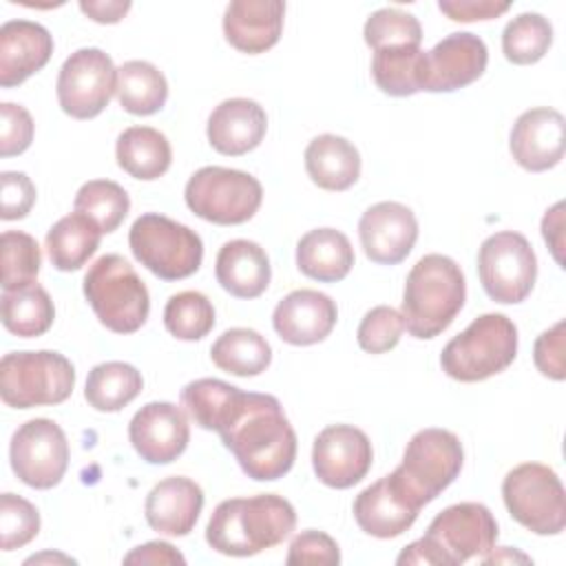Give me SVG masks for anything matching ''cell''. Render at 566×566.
Returning a JSON list of instances; mask_svg holds the SVG:
<instances>
[{
  "instance_id": "cell-1",
  "label": "cell",
  "mask_w": 566,
  "mask_h": 566,
  "mask_svg": "<svg viewBox=\"0 0 566 566\" xmlns=\"http://www.w3.org/2000/svg\"><path fill=\"white\" fill-rule=\"evenodd\" d=\"M212 431L221 436L241 471L256 482H274L294 467L296 433L281 402L270 394L241 391L232 385L212 420Z\"/></svg>"
},
{
  "instance_id": "cell-2",
  "label": "cell",
  "mask_w": 566,
  "mask_h": 566,
  "mask_svg": "<svg viewBox=\"0 0 566 566\" xmlns=\"http://www.w3.org/2000/svg\"><path fill=\"white\" fill-rule=\"evenodd\" d=\"M294 526V506L276 493L232 497L219 502L212 511L206 542L221 555L250 557L281 544Z\"/></svg>"
},
{
  "instance_id": "cell-3",
  "label": "cell",
  "mask_w": 566,
  "mask_h": 566,
  "mask_svg": "<svg viewBox=\"0 0 566 566\" xmlns=\"http://www.w3.org/2000/svg\"><path fill=\"white\" fill-rule=\"evenodd\" d=\"M467 283L460 265L444 254H424L405 281L400 316L405 329L420 340L442 334L460 314Z\"/></svg>"
},
{
  "instance_id": "cell-4",
  "label": "cell",
  "mask_w": 566,
  "mask_h": 566,
  "mask_svg": "<svg viewBox=\"0 0 566 566\" xmlns=\"http://www.w3.org/2000/svg\"><path fill=\"white\" fill-rule=\"evenodd\" d=\"M497 522L480 502H460L440 511L424 537L402 548L396 564H449L458 566L484 557L495 548Z\"/></svg>"
},
{
  "instance_id": "cell-5",
  "label": "cell",
  "mask_w": 566,
  "mask_h": 566,
  "mask_svg": "<svg viewBox=\"0 0 566 566\" xmlns=\"http://www.w3.org/2000/svg\"><path fill=\"white\" fill-rule=\"evenodd\" d=\"M517 354V327L497 312L482 314L453 336L442 354V371L460 382H480L504 371Z\"/></svg>"
},
{
  "instance_id": "cell-6",
  "label": "cell",
  "mask_w": 566,
  "mask_h": 566,
  "mask_svg": "<svg viewBox=\"0 0 566 566\" xmlns=\"http://www.w3.org/2000/svg\"><path fill=\"white\" fill-rule=\"evenodd\" d=\"M84 296L99 323L115 334L137 332L150 312L146 283L119 254H104L88 265Z\"/></svg>"
},
{
  "instance_id": "cell-7",
  "label": "cell",
  "mask_w": 566,
  "mask_h": 566,
  "mask_svg": "<svg viewBox=\"0 0 566 566\" xmlns=\"http://www.w3.org/2000/svg\"><path fill=\"white\" fill-rule=\"evenodd\" d=\"M73 387L75 367L60 352H11L0 360V396L7 407L60 405L73 394Z\"/></svg>"
},
{
  "instance_id": "cell-8",
  "label": "cell",
  "mask_w": 566,
  "mask_h": 566,
  "mask_svg": "<svg viewBox=\"0 0 566 566\" xmlns=\"http://www.w3.org/2000/svg\"><path fill=\"white\" fill-rule=\"evenodd\" d=\"M462 460L460 438L453 431L429 427L411 436L391 475L418 506H424L460 475Z\"/></svg>"
},
{
  "instance_id": "cell-9",
  "label": "cell",
  "mask_w": 566,
  "mask_h": 566,
  "mask_svg": "<svg viewBox=\"0 0 566 566\" xmlns=\"http://www.w3.org/2000/svg\"><path fill=\"white\" fill-rule=\"evenodd\" d=\"M133 256L164 281H179L195 274L203 261L201 237L170 217L146 212L128 232Z\"/></svg>"
},
{
  "instance_id": "cell-10",
  "label": "cell",
  "mask_w": 566,
  "mask_h": 566,
  "mask_svg": "<svg viewBox=\"0 0 566 566\" xmlns=\"http://www.w3.org/2000/svg\"><path fill=\"white\" fill-rule=\"evenodd\" d=\"M186 206L203 221L239 226L250 221L263 201L256 177L223 166H203L186 184Z\"/></svg>"
},
{
  "instance_id": "cell-11",
  "label": "cell",
  "mask_w": 566,
  "mask_h": 566,
  "mask_svg": "<svg viewBox=\"0 0 566 566\" xmlns=\"http://www.w3.org/2000/svg\"><path fill=\"white\" fill-rule=\"evenodd\" d=\"M509 515L535 535H557L566 526V497L557 473L539 462H524L502 480Z\"/></svg>"
},
{
  "instance_id": "cell-12",
  "label": "cell",
  "mask_w": 566,
  "mask_h": 566,
  "mask_svg": "<svg viewBox=\"0 0 566 566\" xmlns=\"http://www.w3.org/2000/svg\"><path fill=\"white\" fill-rule=\"evenodd\" d=\"M478 274L491 301L522 303L537 279V259L528 239L515 230L486 237L478 250Z\"/></svg>"
},
{
  "instance_id": "cell-13",
  "label": "cell",
  "mask_w": 566,
  "mask_h": 566,
  "mask_svg": "<svg viewBox=\"0 0 566 566\" xmlns=\"http://www.w3.org/2000/svg\"><path fill=\"white\" fill-rule=\"evenodd\" d=\"M117 84L113 60L95 46L71 53L57 73L60 108L73 119H93L111 102Z\"/></svg>"
},
{
  "instance_id": "cell-14",
  "label": "cell",
  "mask_w": 566,
  "mask_h": 566,
  "mask_svg": "<svg viewBox=\"0 0 566 566\" xmlns=\"http://www.w3.org/2000/svg\"><path fill=\"white\" fill-rule=\"evenodd\" d=\"M9 460L27 486L53 489L69 467V442L62 427L49 418L27 420L11 438Z\"/></svg>"
},
{
  "instance_id": "cell-15",
  "label": "cell",
  "mask_w": 566,
  "mask_h": 566,
  "mask_svg": "<svg viewBox=\"0 0 566 566\" xmlns=\"http://www.w3.org/2000/svg\"><path fill=\"white\" fill-rule=\"evenodd\" d=\"M374 460L367 433L354 424H329L312 447V467L316 478L332 489H349L358 484Z\"/></svg>"
},
{
  "instance_id": "cell-16",
  "label": "cell",
  "mask_w": 566,
  "mask_h": 566,
  "mask_svg": "<svg viewBox=\"0 0 566 566\" xmlns=\"http://www.w3.org/2000/svg\"><path fill=\"white\" fill-rule=\"evenodd\" d=\"M489 62V49L482 38L469 31L442 38L431 51H424L422 91L451 93L482 77Z\"/></svg>"
},
{
  "instance_id": "cell-17",
  "label": "cell",
  "mask_w": 566,
  "mask_h": 566,
  "mask_svg": "<svg viewBox=\"0 0 566 566\" xmlns=\"http://www.w3.org/2000/svg\"><path fill=\"white\" fill-rule=\"evenodd\" d=\"M358 237L369 261L378 265H398L416 245L418 221L405 203L380 201L363 212Z\"/></svg>"
},
{
  "instance_id": "cell-18",
  "label": "cell",
  "mask_w": 566,
  "mask_h": 566,
  "mask_svg": "<svg viewBox=\"0 0 566 566\" xmlns=\"http://www.w3.org/2000/svg\"><path fill=\"white\" fill-rule=\"evenodd\" d=\"M133 449L148 464H168L177 460L190 440V424L181 407L172 402H148L128 424Z\"/></svg>"
},
{
  "instance_id": "cell-19",
  "label": "cell",
  "mask_w": 566,
  "mask_h": 566,
  "mask_svg": "<svg viewBox=\"0 0 566 566\" xmlns=\"http://www.w3.org/2000/svg\"><path fill=\"white\" fill-rule=\"evenodd\" d=\"M509 148L513 159L528 172L555 168L566 148L564 115L548 106L524 111L511 128Z\"/></svg>"
},
{
  "instance_id": "cell-20",
  "label": "cell",
  "mask_w": 566,
  "mask_h": 566,
  "mask_svg": "<svg viewBox=\"0 0 566 566\" xmlns=\"http://www.w3.org/2000/svg\"><path fill=\"white\" fill-rule=\"evenodd\" d=\"M338 318L336 303L318 290H294L283 296L272 314L279 338L287 345L305 347L325 340Z\"/></svg>"
},
{
  "instance_id": "cell-21",
  "label": "cell",
  "mask_w": 566,
  "mask_h": 566,
  "mask_svg": "<svg viewBox=\"0 0 566 566\" xmlns=\"http://www.w3.org/2000/svg\"><path fill=\"white\" fill-rule=\"evenodd\" d=\"M420 509L391 473L363 489L352 506L356 524L378 539L402 535L411 528Z\"/></svg>"
},
{
  "instance_id": "cell-22",
  "label": "cell",
  "mask_w": 566,
  "mask_h": 566,
  "mask_svg": "<svg viewBox=\"0 0 566 566\" xmlns=\"http://www.w3.org/2000/svg\"><path fill=\"white\" fill-rule=\"evenodd\" d=\"M203 509L201 486L184 475L159 480L146 495L144 513L153 531L170 537L188 535Z\"/></svg>"
},
{
  "instance_id": "cell-23",
  "label": "cell",
  "mask_w": 566,
  "mask_h": 566,
  "mask_svg": "<svg viewBox=\"0 0 566 566\" xmlns=\"http://www.w3.org/2000/svg\"><path fill=\"white\" fill-rule=\"evenodd\" d=\"M283 15L281 0H232L223 13V35L241 53H265L281 38Z\"/></svg>"
},
{
  "instance_id": "cell-24",
  "label": "cell",
  "mask_w": 566,
  "mask_h": 566,
  "mask_svg": "<svg viewBox=\"0 0 566 566\" xmlns=\"http://www.w3.org/2000/svg\"><path fill=\"white\" fill-rule=\"evenodd\" d=\"M53 53L49 29L31 20H9L0 27V86L11 88L38 73Z\"/></svg>"
},
{
  "instance_id": "cell-25",
  "label": "cell",
  "mask_w": 566,
  "mask_h": 566,
  "mask_svg": "<svg viewBox=\"0 0 566 566\" xmlns=\"http://www.w3.org/2000/svg\"><path fill=\"white\" fill-rule=\"evenodd\" d=\"M268 130V117L259 102L248 97L223 99L208 117L206 135L210 146L230 157L254 150Z\"/></svg>"
},
{
  "instance_id": "cell-26",
  "label": "cell",
  "mask_w": 566,
  "mask_h": 566,
  "mask_svg": "<svg viewBox=\"0 0 566 566\" xmlns=\"http://www.w3.org/2000/svg\"><path fill=\"white\" fill-rule=\"evenodd\" d=\"M217 283L237 298L261 296L272 276L265 250L248 239H232L221 245L214 261Z\"/></svg>"
},
{
  "instance_id": "cell-27",
  "label": "cell",
  "mask_w": 566,
  "mask_h": 566,
  "mask_svg": "<svg viewBox=\"0 0 566 566\" xmlns=\"http://www.w3.org/2000/svg\"><path fill=\"white\" fill-rule=\"evenodd\" d=\"M305 170L318 188L343 192L360 177L358 148L340 135H318L305 148Z\"/></svg>"
},
{
  "instance_id": "cell-28",
  "label": "cell",
  "mask_w": 566,
  "mask_h": 566,
  "mask_svg": "<svg viewBox=\"0 0 566 566\" xmlns=\"http://www.w3.org/2000/svg\"><path fill=\"white\" fill-rule=\"evenodd\" d=\"M296 268L321 283L343 281L354 268V248L336 228H316L296 243Z\"/></svg>"
},
{
  "instance_id": "cell-29",
  "label": "cell",
  "mask_w": 566,
  "mask_h": 566,
  "mask_svg": "<svg viewBox=\"0 0 566 566\" xmlns=\"http://www.w3.org/2000/svg\"><path fill=\"white\" fill-rule=\"evenodd\" d=\"M115 157L124 172L135 179H159L172 161L170 142L164 133L150 126H130L119 133L115 144Z\"/></svg>"
},
{
  "instance_id": "cell-30",
  "label": "cell",
  "mask_w": 566,
  "mask_h": 566,
  "mask_svg": "<svg viewBox=\"0 0 566 566\" xmlns=\"http://www.w3.org/2000/svg\"><path fill=\"white\" fill-rule=\"evenodd\" d=\"M99 226L82 212L57 219L46 232V252L60 272L80 270L99 248Z\"/></svg>"
},
{
  "instance_id": "cell-31",
  "label": "cell",
  "mask_w": 566,
  "mask_h": 566,
  "mask_svg": "<svg viewBox=\"0 0 566 566\" xmlns=\"http://www.w3.org/2000/svg\"><path fill=\"white\" fill-rule=\"evenodd\" d=\"M2 325L18 338H38L46 334L55 318L49 292L38 283H27L2 292Z\"/></svg>"
},
{
  "instance_id": "cell-32",
  "label": "cell",
  "mask_w": 566,
  "mask_h": 566,
  "mask_svg": "<svg viewBox=\"0 0 566 566\" xmlns=\"http://www.w3.org/2000/svg\"><path fill=\"white\" fill-rule=\"evenodd\" d=\"M115 95L119 106L130 115H153L168 99L164 73L146 60H128L117 69Z\"/></svg>"
},
{
  "instance_id": "cell-33",
  "label": "cell",
  "mask_w": 566,
  "mask_h": 566,
  "mask_svg": "<svg viewBox=\"0 0 566 566\" xmlns=\"http://www.w3.org/2000/svg\"><path fill=\"white\" fill-rule=\"evenodd\" d=\"M210 358L226 374L259 376L272 363V347L256 329L232 327L212 343Z\"/></svg>"
},
{
  "instance_id": "cell-34",
  "label": "cell",
  "mask_w": 566,
  "mask_h": 566,
  "mask_svg": "<svg viewBox=\"0 0 566 566\" xmlns=\"http://www.w3.org/2000/svg\"><path fill=\"white\" fill-rule=\"evenodd\" d=\"M144 387L142 374L122 360L99 363L88 371L84 398L95 411L113 413L133 402Z\"/></svg>"
},
{
  "instance_id": "cell-35",
  "label": "cell",
  "mask_w": 566,
  "mask_h": 566,
  "mask_svg": "<svg viewBox=\"0 0 566 566\" xmlns=\"http://www.w3.org/2000/svg\"><path fill=\"white\" fill-rule=\"evenodd\" d=\"M424 51L420 46H398L374 51L371 77L376 86L394 97H407L422 91Z\"/></svg>"
},
{
  "instance_id": "cell-36",
  "label": "cell",
  "mask_w": 566,
  "mask_h": 566,
  "mask_svg": "<svg viewBox=\"0 0 566 566\" xmlns=\"http://www.w3.org/2000/svg\"><path fill=\"white\" fill-rule=\"evenodd\" d=\"M553 44V27L542 13H520L502 31V53L509 62L526 66L539 62Z\"/></svg>"
},
{
  "instance_id": "cell-37",
  "label": "cell",
  "mask_w": 566,
  "mask_h": 566,
  "mask_svg": "<svg viewBox=\"0 0 566 566\" xmlns=\"http://www.w3.org/2000/svg\"><path fill=\"white\" fill-rule=\"evenodd\" d=\"M73 208L75 212L93 219L99 226L102 234H108L115 232L126 219L130 210V199L117 181L91 179L77 190Z\"/></svg>"
},
{
  "instance_id": "cell-38",
  "label": "cell",
  "mask_w": 566,
  "mask_h": 566,
  "mask_svg": "<svg viewBox=\"0 0 566 566\" xmlns=\"http://www.w3.org/2000/svg\"><path fill=\"white\" fill-rule=\"evenodd\" d=\"M164 325L179 340H199L214 327V307L197 290L177 292L164 307Z\"/></svg>"
},
{
  "instance_id": "cell-39",
  "label": "cell",
  "mask_w": 566,
  "mask_h": 566,
  "mask_svg": "<svg viewBox=\"0 0 566 566\" xmlns=\"http://www.w3.org/2000/svg\"><path fill=\"white\" fill-rule=\"evenodd\" d=\"M363 35L371 51L420 46L422 27L413 13H407L396 7H385L367 18Z\"/></svg>"
},
{
  "instance_id": "cell-40",
  "label": "cell",
  "mask_w": 566,
  "mask_h": 566,
  "mask_svg": "<svg viewBox=\"0 0 566 566\" xmlns=\"http://www.w3.org/2000/svg\"><path fill=\"white\" fill-rule=\"evenodd\" d=\"M42 265L38 241L20 230L2 232V290L33 283Z\"/></svg>"
},
{
  "instance_id": "cell-41",
  "label": "cell",
  "mask_w": 566,
  "mask_h": 566,
  "mask_svg": "<svg viewBox=\"0 0 566 566\" xmlns=\"http://www.w3.org/2000/svg\"><path fill=\"white\" fill-rule=\"evenodd\" d=\"M40 531V513L38 509L15 495L2 493L0 495V548L13 551L29 544Z\"/></svg>"
},
{
  "instance_id": "cell-42",
  "label": "cell",
  "mask_w": 566,
  "mask_h": 566,
  "mask_svg": "<svg viewBox=\"0 0 566 566\" xmlns=\"http://www.w3.org/2000/svg\"><path fill=\"white\" fill-rule=\"evenodd\" d=\"M402 332L405 323L400 312L389 305H376L363 316L356 332V340L363 352L385 354L398 345Z\"/></svg>"
},
{
  "instance_id": "cell-43",
  "label": "cell",
  "mask_w": 566,
  "mask_h": 566,
  "mask_svg": "<svg viewBox=\"0 0 566 566\" xmlns=\"http://www.w3.org/2000/svg\"><path fill=\"white\" fill-rule=\"evenodd\" d=\"M33 142V119L29 111L13 102L0 104V155L13 157L24 153Z\"/></svg>"
},
{
  "instance_id": "cell-44",
  "label": "cell",
  "mask_w": 566,
  "mask_h": 566,
  "mask_svg": "<svg viewBox=\"0 0 566 566\" xmlns=\"http://www.w3.org/2000/svg\"><path fill=\"white\" fill-rule=\"evenodd\" d=\"M285 562L290 566L294 564H325V566H334L340 562V551L338 544L323 531H301L298 535H294V539L290 542V551Z\"/></svg>"
},
{
  "instance_id": "cell-45",
  "label": "cell",
  "mask_w": 566,
  "mask_h": 566,
  "mask_svg": "<svg viewBox=\"0 0 566 566\" xmlns=\"http://www.w3.org/2000/svg\"><path fill=\"white\" fill-rule=\"evenodd\" d=\"M564 347H566V321H557L551 329H544L533 345V360L542 376L551 380H564L566 378V360H564Z\"/></svg>"
},
{
  "instance_id": "cell-46",
  "label": "cell",
  "mask_w": 566,
  "mask_h": 566,
  "mask_svg": "<svg viewBox=\"0 0 566 566\" xmlns=\"http://www.w3.org/2000/svg\"><path fill=\"white\" fill-rule=\"evenodd\" d=\"M0 186H2L0 217L4 221H15V219L27 217L35 203L33 181L24 172L7 170L0 175Z\"/></svg>"
},
{
  "instance_id": "cell-47",
  "label": "cell",
  "mask_w": 566,
  "mask_h": 566,
  "mask_svg": "<svg viewBox=\"0 0 566 566\" xmlns=\"http://www.w3.org/2000/svg\"><path fill=\"white\" fill-rule=\"evenodd\" d=\"M438 9L453 22H475V20H493L506 13L511 4L495 2V0H440Z\"/></svg>"
},
{
  "instance_id": "cell-48",
  "label": "cell",
  "mask_w": 566,
  "mask_h": 566,
  "mask_svg": "<svg viewBox=\"0 0 566 566\" xmlns=\"http://www.w3.org/2000/svg\"><path fill=\"white\" fill-rule=\"evenodd\" d=\"M124 564H186V559L168 542H146L142 546H135L124 557Z\"/></svg>"
},
{
  "instance_id": "cell-49",
  "label": "cell",
  "mask_w": 566,
  "mask_h": 566,
  "mask_svg": "<svg viewBox=\"0 0 566 566\" xmlns=\"http://www.w3.org/2000/svg\"><path fill=\"white\" fill-rule=\"evenodd\" d=\"M542 237L557 265L564 268V201H557L551 210H546L542 219Z\"/></svg>"
},
{
  "instance_id": "cell-50",
  "label": "cell",
  "mask_w": 566,
  "mask_h": 566,
  "mask_svg": "<svg viewBox=\"0 0 566 566\" xmlns=\"http://www.w3.org/2000/svg\"><path fill=\"white\" fill-rule=\"evenodd\" d=\"M80 9L84 15H88L91 20L99 22V24H115L119 22L128 11H130V2L128 0H82Z\"/></svg>"
},
{
  "instance_id": "cell-51",
  "label": "cell",
  "mask_w": 566,
  "mask_h": 566,
  "mask_svg": "<svg viewBox=\"0 0 566 566\" xmlns=\"http://www.w3.org/2000/svg\"><path fill=\"white\" fill-rule=\"evenodd\" d=\"M515 559H520V562H528V557L526 555H522V553H515L513 548H509V546H502V555H497V553H493V551H489L484 557H482V564H497V562H515Z\"/></svg>"
},
{
  "instance_id": "cell-52",
  "label": "cell",
  "mask_w": 566,
  "mask_h": 566,
  "mask_svg": "<svg viewBox=\"0 0 566 566\" xmlns=\"http://www.w3.org/2000/svg\"><path fill=\"white\" fill-rule=\"evenodd\" d=\"M42 562H62V564H75V559L62 555V553H42V555H33L29 559H24V564H42Z\"/></svg>"
}]
</instances>
